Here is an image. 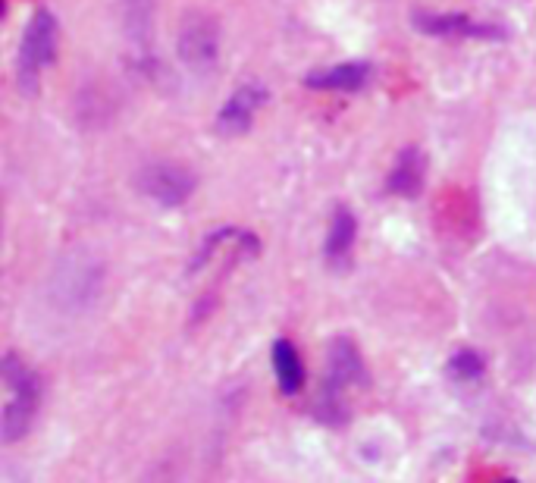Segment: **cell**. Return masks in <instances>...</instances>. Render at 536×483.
<instances>
[{"mask_svg":"<svg viewBox=\"0 0 536 483\" xmlns=\"http://www.w3.org/2000/svg\"><path fill=\"white\" fill-rule=\"evenodd\" d=\"M370 386V374L364 367L361 349L348 339L336 336L326 349V371L320 386V402H317V418L342 427L352 418V399Z\"/></svg>","mask_w":536,"mask_h":483,"instance_id":"obj_1","label":"cell"},{"mask_svg":"<svg viewBox=\"0 0 536 483\" xmlns=\"http://www.w3.org/2000/svg\"><path fill=\"white\" fill-rule=\"evenodd\" d=\"M0 371H4V383L10 393L4 405V418H0V440H4V446H13L32 430V421L41 408V377L16 352L4 355Z\"/></svg>","mask_w":536,"mask_h":483,"instance_id":"obj_2","label":"cell"},{"mask_svg":"<svg viewBox=\"0 0 536 483\" xmlns=\"http://www.w3.org/2000/svg\"><path fill=\"white\" fill-rule=\"evenodd\" d=\"M57 48H60L57 16L51 10H35L26 32H22L19 60H16V76H19L22 95H29V98L38 95L41 73H44V66H51L57 60Z\"/></svg>","mask_w":536,"mask_h":483,"instance_id":"obj_3","label":"cell"},{"mask_svg":"<svg viewBox=\"0 0 536 483\" xmlns=\"http://www.w3.org/2000/svg\"><path fill=\"white\" fill-rule=\"evenodd\" d=\"M220 54V22L211 13L192 10L179 26V60L192 73H211Z\"/></svg>","mask_w":536,"mask_h":483,"instance_id":"obj_4","label":"cell"},{"mask_svg":"<svg viewBox=\"0 0 536 483\" xmlns=\"http://www.w3.org/2000/svg\"><path fill=\"white\" fill-rule=\"evenodd\" d=\"M138 189H142L145 198L157 201L160 207H182L195 195L198 176L182 164L157 160V164H148L138 170Z\"/></svg>","mask_w":536,"mask_h":483,"instance_id":"obj_5","label":"cell"},{"mask_svg":"<svg viewBox=\"0 0 536 483\" xmlns=\"http://www.w3.org/2000/svg\"><path fill=\"white\" fill-rule=\"evenodd\" d=\"M270 101V91L264 82H245L229 95V101L217 113V132L220 135H242L251 129L254 117L261 113V107Z\"/></svg>","mask_w":536,"mask_h":483,"instance_id":"obj_6","label":"cell"},{"mask_svg":"<svg viewBox=\"0 0 536 483\" xmlns=\"http://www.w3.org/2000/svg\"><path fill=\"white\" fill-rule=\"evenodd\" d=\"M414 29L433 35V38H483V41H499L505 38L502 26H486V22H474L464 13H424L417 10L411 16Z\"/></svg>","mask_w":536,"mask_h":483,"instance_id":"obj_7","label":"cell"},{"mask_svg":"<svg viewBox=\"0 0 536 483\" xmlns=\"http://www.w3.org/2000/svg\"><path fill=\"white\" fill-rule=\"evenodd\" d=\"M355 242H358V217L348 211L345 204H339L333 211V220H330V233H326V242H323L326 267L336 270V273L352 267Z\"/></svg>","mask_w":536,"mask_h":483,"instance_id":"obj_8","label":"cell"},{"mask_svg":"<svg viewBox=\"0 0 536 483\" xmlns=\"http://www.w3.org/2000/svg\"><path fill=\"white\" fill-rule=\"evenodd\" d=\"M424 176H427V154L417 145H408L399 151L386 176V192L395 198H417L424 192Z\"/></svg>","mask_w":536,"mask_h":483,"instance_id":"obj_9","label":"cell"},{"mask_svg":"<svg viewBox=\"0 0 536 483\" xmlns=\"http://www.w3.org/2000/svg\"><path fill=\"white\" fill-rule=\"evenodd\" d=\"M370 79V63H339L330 69H317L305 76V85L314 91H361Z\"/></svg>","mask_w":536,"mask_h":483,"instance_id":"obj_10","label":"cell"},{"mask_svg":"<svg viewBox=\"0 0 536 483\" xmlns=\"http://www.w3.org/2000/svg\"><path fill=\"white\" fill-rule=\"evenodd\" d=\"M273 371H276L279 393L283 396L301 393V386H305V364H301V355H298L292 339H276L273 342Z\"/></svg>","mask_w":536,"mask_h":483,"instance_id":"obj_11","label":"cell"},{"mask_svg":"<svg viewBox=\"0 0 536 483\" xmlns=\"http://www.w3.org/2000/svg\"><path fill=\"white\" fill-rule=\"evenodd\" d=\"M446 371L458 383H474L486 374V358L477 349H458V352H452Z\"/></svg>","mask_w":536,"mask_h":483,"instance_id":"obj_12","label":"cell"}]
</instances>
